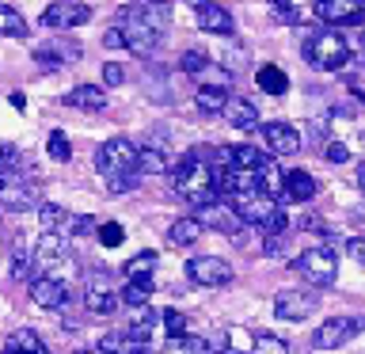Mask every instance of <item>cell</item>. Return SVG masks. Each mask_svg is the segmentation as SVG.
Instances as JSON below:
<instances>
[{
	"instance_id": "cell-11",
	"label": "cell",
	"mask_w": 365,
	"mask_h": 354,
	"mask_svg": "<svg viewBox=\"0 0 365 354\" xmlns=\"http://www.w3.org/2000/svg\"><path fill=\"white\" fill-rule=\"evenodd\" d=\"M319 308V297L312 290H282L274 297V316L278 320H308Z\"/></svg>"
},
{
	"instance_id": "cell-8",
	"label": "cell",
	"mask_w": 365,
	"mask_h": 354,
	"mask_svg": "<svg viewBox=\"0 0 365 354\" xmlns=\"http://www.w3.org/2000/svg\"><path fill=\"white\" fill-rule=\"evenodd\" d=\"M31 259H34V267H38V274H53V278H65L61 267L68 263V248H65L61 233H42V236H38V244H34V251H31ZM65 282H68V278H65Z\"/></svg>"
},
{
	"instance_id": "cell-40",
	"label": "cell",
	"mask_w": 365,
	"mask_h": 354,
	"mask_svg": "<svg viewBox=\"0 0 365 354\" xmlns=\"http://www.w3.org/2000/svg\"><path fill=\"white\" fill-rule=\"evenodd\" d=\"M103 183H107L110 194H130L137 183H141V171H130V176H110V179H103Z\"/></svg>"
},
{
	"instance_id": "cell-25",
	"label": "cell",
	"mask_w": 365,
	"mask_h": 354,
	"mask_svg": "<svg viewBox=\"0 0 365 354\" xmlns=\"http://www.w3.org/2000/svg\"><path fill=\"white\" fill-rule=\"evenodd\" d=\"M38 225H42V233H61V228L73 225V213H68L65 206L38 202Z\"/></svg>"
},
{
	"instance_id": "cell-4",
	"label": "cell",
	"mask_w": 365,
	"mask_h": 354,
	"mask_svg": "<svg viewBox=\"0 0 365 354\" xmlns=\"http://www.w3.org/2000/svg\"><path fill=\"white\" fill-rule=\"evenodd\" d=\"M137 153H141V145H133L130 137H110V141H103L96 148L99 176L110 179V176H130V171H137Z\"/></svg>"
},
{
	"instance_id": "cell-16",
	"label": "cell",
	"mask_w": 365,
	"mask_h": 354,
	"mask_svg": "<svg viewBox=\"0 0 365 354\" xmlns=\"http://www.w3.org/2000/svg\"><path fill=\"white\" fill-rule=\"evenodd\" d=\"M31 301L38 308H61L68 301V282L53 278V274H38V278L31 282Z\"/></svg>"
},
{
	"instance_id": "cell-7",
	"label": "cell",
	"mask_w": 365,
	"mask_h": 354,
	"mask_svg": "<svg viewBox=\"0 0 365 354\" xmlns=\"http://www.w3.org/2000/svg\"><path fill=\"white\" fill-rule=\"evenodd\" d=\"M358 331H365L361 316H331V320H324V324L316 328L312 347L316 350H335V347H342V343H350Z\"/></svg>"
},
{
	"instance_id": "cell-31",
	"label": "cell",
	"mask_w": 365,
	"mask_h": 354,
	"mask_svg": "<svg viewBox=\"0 0 365 354\" xmlns=\"http://www.w3.org/2000/svg\"><path fill=\"white\" fill-rule=\"evenodd\" d=\"M0 34H4V39H23V34H27V19H23L16 8L0 4Z\"/></svg>"
},
{
	"instance_id": "cell-44",
	"label": "cell",
	"mask_w": 365,
	"mask_h": 354,
	"mask_svg": "<svg viewBox=\"0 0 365 354\" xmlns=\"http://www.w3.org/2000/svg\"><path fill=\"white\" fill-rule=\"evenodd\" d=\"M285 240H289V233H270V236H262V251H267V256H285Z\"/></svg>"
},
{
	"instance_id": "cell-34",
	"label": "cell",
	"mask_w": 365,
	"mask_h": 354,
	"mask_svg": "<svg viewBox=\"0 0 365 354\" xmlns=\"http://www.w3.org/2000/svg\"><path fill=\"white\" fill-rule=\"evenodd\" d=\"M179 69L187 76H202L205 69H210V54H205V50H187V54L179 57Z\"/></svg>"
},
{
	"instance_id": "cell-6",
	"label": "cell",
	"mask_w": 365,
	"mask_h": 354,
	"mask_svg": "<svg viewBox=\"0 0 365 354\" xmlns=\"http://www.w3.org/2000/svg\"><path fill=\"white\" fill-rule=\"evenodd\" d=\"M0 206L4 210H31L38 206V187L16 168H0Z\"/></svg>"
},
{
	"instance_id": "cell-47",
	"label": "cell",
	"mask_w": 365,
	"mask_h": 354,
	"mask_svg": "<svg viewBox=\"0 0 365 354\" xmlns=\"http://www.w3.org/2000/svg\"><path fill=\"white\" fill-rule=\"evenodd\" d=\"M103 46H107V50H125L122 27H107V31H103Z\"/></svg>"
},
{
	"instance_id": "cell-2",
	"label": "cell",
	"mask_w": 365,
	"mask_h": 354,
	"mask_svg": "<svg viewBox=\"0 0 365 354\" xmlns=\"http://www.w3.org/2000/svg\"><path fill=\"white\" fill-rule=\"evenodd\" d=\"M304 61L312 65V69H324V73H335V69H342L350 61V42L342 39V34L335 27H324V31H312L304 39Z\"/></svg>"
},
{
	"instance_id": "cell-26",
	"label": "cell",
	"mask_w": 365,
	"mask_h": 354,
	"mask_svg": "<svg viewBox=\"0 0 365 354\" xmlns=\"http://www.w3.org/2000/svg\"><path fill=\"white\" fill-rule=\"evenodd\" d=\"M255 84L267 91V96H285V91H289V76H285L278 65H259Z\"/></svg>"
},
{
	"instance_id": "cell-41",
	"label": "cell",
	"mask_w": 365,
	"mask_h": 354,
	"mask_svg": "<svg viewBox=\"0 0 365 354\" xmlns=\"http://www.w3.org/2000/svg\"><path fill=\"white\" fill-rule=\"evenodd\" d=\"M50 46L61 54L65 65H68V61H80V54H84V50H80V42H73V39H50Z\"/></svg>"
},
{
	"instance_id": "cell-32",
	"label": "cell",
	"mask_w": 365,
	"mask_h": 354,
	"mask_svg": "<svg viewBox=\"0 0 365 354\" xmlns=\"http://www.w3.org/2000/svg\"><path fill=\"white\" fill-rule=\"evenodd\" d=\"M210 350V343L198 339V335H175V339H168V354H205Z\"/></svg>"
},
{
	"instance_id": "cell-37",
	"label": "cell",
	"mask_w": 365,
	"mask_h": 354,
	"mask_svg": "<svg viewBox=\"0 0 365 354\" xmlns=\"http://www.w3.org/2000/svg\"><path fill=\"white\" fill-rule=\"evenodd\" d=\"M160 328L168 331V339L187 335V316H182L179 308H168V313H160Z\"/></svg>"
},
{
	"instance_id": "cell-28",
	"label": "cell",
	"mask_w": 365,
	"mask_h": 354,
	"mask_svg": "<svg viewBox=\"0 0 365 354\" xmlns=\"http://www.w3.org/2000/svg\"><path fill=\"white\" fill-rule=\"evenodd\" d=\"M118 297H122V305H130V308H145L148 297H153V278H130Z\"/></svg>"
},
{
	"instance_id": "cell-36",
	"label": "cell",
	"mask_w": 365,
	"mask_h": 354,
	"mask_svg": "<svg viewBox=\"0 0 365 354\" xmlns=\"http://www.w3.org/2000/svg\"><path fill=\"white\" fill-rule=\"evenodd\" d=\"M46 153H50L57 164H65V160L73 156V145H68V137H65L61 130H53L50 137H46Z\"/></svg>"
},
{
	"instance_id": "cell-51",
	"label": "cell",
	"mask_w": 365,
	"mask_h": 354,
	"mask_svg": "<svg viewBox=\"0 0 365 354\" xmlns=\"http://www.w3.org/2000/svg\"><path fill=\"white\" fill-rule=\"evenodd\" d=\"M11 107H16V111H23V107H27V99H23V91H11Z\"/></svg>"
},
{
	"instance_id": "cell-13",
	"label": "cell",
	"mask_w": 365,
	"mask_h": 354,
	"mask_svg": "<svg viewBox=\"0 0 365 354\" xmlns=\"http://www.w3.org/2000/svg\"><path fill=\"white\" fill-rule=\"evenodd\" d=\"M88 19H91V8L73 4V0H57V4H46L42 11V27H50V31H73Z\"/></svg>"
},
{
	"instance_id": "cell-42",
	"label": "cell",
	"mask_w": 365,
	"mask_h": 354,
	"mask_svg": "<svg viewBox=\"0 0 365 354\" xmlns=\"http://www.w3.org/2000/svg\"><path fill=\"white\" fill-rule=\"evenodd\" d=\"M31 256H27V251H23V248H16V251H11V278H27V270H31Z\"/></svg>"
},
{
	"instance_id": "cell-50",
	"label": "cell",
	"mask_w": 365,
	"mask_h": 354,
	"mask_svg": "<svg viewBox=\"0 0 365 354\" xmlns=\"http://www.w3.org/2000/svg\"><path fill=\"white\" fill-rule=\"evenodd\" d=\"M301 228H308V233H327V225H324V217H304Z\"/></svg>"
},
{
	"instance_id": "cell-17",
	"label": "cell",
	"mask_w": 365,
	"mask_h": 354,
	"mask_svg": "<svg viewBox=\"0 0 365 354\" xmlns=\"http://www.w3.org/2000/svg\"><path fill=\"white\" fill-rule=\"evenodd\" d=\"M221 118L228 126H236V130H259V107L247 96H228Z\"/></svg>"
},
{
	"instance_id": "cell-24",
	"label": "cell",
	"mask_w": 365,
	"mask_h": 354,
	"mask_svg": "<svg viewBox=\"0 0 365 354\" xmlns=\"http://www.w3.org/2000/svg\"><path fill=\"white\" fill-rule=\"evenodd\" d=\"M168 153L156 145H141V153H137V171L141 176H168Z\"/></svg>"
},
{
	"instance_id": "cell-10",
	"label": "cell",
	"mask_w": 365,
	"mask_h": 354,
	"mask_svg": "<svg viewBox=\"0 0 365 354\" xmlns=\"http://www.w3.org/2000/svg\"><path fill=\"white\" fill-rule=\"evenodd\" d=\"M194 217H198L205 228L225 233V236H240V228H244V217L232 210V202H228V198H213V202L198 206V213H194Z\"/></svg>"
},
{
	"instance_id": "cell-52",
	"label": "cell",
	"mask_w": 365,
	"mask_h": 354,
	"mask_svg": "<svg viewBox=\"0 0 365 354\" xmlns=\"http://www.w3.org/2000/svg\"><path fill=\"white\" fill-rule=\"evenodd\" d=\"M73 354H99V347L96 350H73Z\"/></svg>"
},
{
	"instance_id": "cell-22",
	"label": "cell",
	"mask_w": 365,
	"mask_h": 354,
	"mask_svg": "<svg viewBox=\"0 0 365 354\" xmlns=\"http://www.w3.org/2000/svg\"><path fill=\"white\" fill-rule=\"evenodd\" d=\"M202 233H205V225L198 221V217H179V221H171V228H168V244L187 248V244H194Z\"/></svg>"
},
{
	"instance_id": "cell-43",
	"label": "cell",
	"mask_w": 365,
	"mask_h": 354,
	"mask_svg": "<svg viewBox=\"0 0 365 354\" xmlns=\"http://www.w3.org/2000/svg\"><path fill=\"white\" fill-rule=\"evenodd\" d=\"M103 84H107V88L125 84V69H122L118 61H107V65H103Z\"/></svg>"
},
{
	"instance_id": "cell-48",
	"label": "cell",
	"mask_w": 365,
	"mask_h": 354,
	"mask_svg": "<svg viewBox=\"0 0 365 354\" xmlns=\"http://www.w3.org/2000/svg\"><path fill=\"white\" fill-rule=\"evenodd\" d=\"M346 251H350V259H358L361 267H365V236H354V240H346Z\"/></svg>"
},
{
	"instance_id": "cell-19",
	"label": "cell",
	"mask_w": 365,
	"mask_h": 354,
	"mask_svg": "<svg viewBox=\"0 0 365 354\" xmlns=\"http://www.w3.org/2000/svg\"><path fill=\"white\" fill-rule=\"evenodd\" d=\"M285 202H312L316 198V179L308 176L304 168H293L285 171V191H282Z\"/></svg>"
},
{
	"instance_id": "cell-21",
	"label": "cell",
	"mask_w": 365,
	"mask_h": 354,
	"mask_svg": "<svg viewBox=\"0 0 365 354\" xmlns=\"http://www.w3.org/2000/svg\"><path fill=\"white\" fill-rule=\"evenodd\" d=\"M118 301H122V297H118V293H110V285H103L99 278L91 282V285H88V293H84V305H88L96 316H110L114 308H118Z\"/></svg>"
},
{
	"instance_id": "cell-54",
	"label": "cell",
	"mask_w": 365,
	"mask_h": 354,
	"mask_svg": "<svg viewBox=\"0 0 365 354\" xmlns=\"http://www.w3.org/2000/svg\"><path fill=\"white\" fill-rule=\"evenodd\" d=\"M361 187H365V168H361Z\"/></svg>"
},
{
	"instance_id": "cell-45",
	"label": "cell",
	"mask_w": 365,
	"mask_h": 354,
	"mask_svg": "<svg viewBox=\"0 0 365 354\" xmlns=\"http://www.w3.org/2000/svg\"><path fill=\"white\" fill-rule=\"evenodd\" d=\"M324 156L331 160V164H346V160H350V148L342 145V141H327V148H324Z\"/></svg>"
},
{
	"instance_id": "cell-23",
	"label": "cell",
	"mask_w": 365,
	"mask_h": 354,
	"mask_svg": "<svg viewBox=\"0 0 365 354\" xmlns=\"http://www.w3.org/2000/svg\"><path fill=\"white\" fill-rule=\"evenodd\" d=\"M228 96H232V91H228L225 84H202L198 96H194V107L205 111V114H221L225 103H228Z\"/></svg>"
},
{
	"instance_id": "cell-38",
	"label": "cell",
	"mask_w": 365,
	"mask_h": 354,
	"mask_svg": "<svg viewBox=\"0 0 365 354\" xmlns=\"http://www.w3.org/2000/svg\"><path fill=\"white\" fill-rule=\"evenodd\" d=\"M34 61H38V69H46V73H57V69L65 65L61 54H57L50 42H46V46H34Z\"/></svg>"
},
{
	"instance_id": "cell-14",
	"label": "cell",
	"mask_w": 365,
	"mask_h": 354,
	"mask_svg": "<svg viewBox=\"0 0 365 354\" xmlns=\"http://www.w3.org/2000/svg\"><path fill=\"white\" fill-rule=\"evenodd\" d=\"M259 137H262V145H267L274 156L301 153V133H297V126H289V122H267V126H259Z\"/></svg>"
},
{
	"instance_id": "cell-46",
	"label": "cell",
	"mask_w": 365,
	"mask_h": 354,
	"mask_svg": "<svg viewBox=\"0 0 365 354\" xmlns=\"http://www.w3.org/2000/svg\"><path fill=\"white\" fill-rule=\"evenodd\" d=\"M96 217H88V213H80V217H73V225H68V233H76V236H88V233H96Z\"/></svg>"
},
{
	"instance_id": "cell-27",
	"label": "cell",
	"mask_w": 365,
	"mask_h": 354,
	"mask_svg": "<svg viewBox=\"0 0 365 354\" xmlns=\"http://www.w3.org/2000/svg\"><path fill=\"white\" fill-rule=\"evenodd\" d=\"M99 354H148V347L145 343H137V339H130V335H103L99 339Z\"/></svg>"
},
{
	"instance_id": "cell-20",
	"label": "cell",
	"mask_w": 365,
	"mask_h": 354,
	"mask_svg": "<svg viewBox=\"0 0 365 354\" xmlns=\"http://www.w3.org/2000/svg\"><path fill=\"white\" fill-rule=\"evenodd\" d=\"M65 103H68V107H76V111H103V107H107V91H103L99 84H76L65 96Z\"/></svg>"
},
{
	"instance_id": "cell-9",
	"label": "cell",
	"mask_w": 365,
	"mask_h": 354,
	"mask_svg": "<svg viewBox=\"0 0 365 354\" xmlns=\"http://www.w3.org/2000/svg\"><path fill=\"white\" fill-rule=\"evenodd\" d=\"M187 278L217 290V285H228L236 274H232V263L221 256H194V259H187Z\"/></svg>"
},
{
	"instance_id": "cell-39",
	"label": "cell",
	"mask_w": 365,
	"mask_h": 354,
	"mask_svg": "<svg viewBox=\"0 0 365 354\" xmlns=\"http://www.w3.org/2000/svg\"><path fill=\"white\" fill-rule=\"evenodd\" d=\"M96 236H99V244H103V248H118L122 240H125V233H122V225H118V221L99 225V228H96Z\"/></svg>"
},
{
	"instance_id": "cell-29",
	"label": "cell",
	"mask_w": 365,
	"mask_h": 354,
	"mask_svg": "<svg viewBox=\"0 0 365 354\" xmlns=\"http://www.w3.org/2000/svg\"><path fill=\"white\" fill-rule=\"evenodd\" d=\"M141 16L164 34L171 27V0H141Z\"/></svg>"
},
{
	"instance_id": "cell-5",
	"label": "cell",
	"mask_w": 365,
	"mask_h": 354,
	"mask_svg": "<svg viewBox=\"0 0 365 354\" xmlns=\"http://www.w3.org/2000/svg\"><path fill=\"white\" fill-rule=\"evenodd\" d=\"M293 267H297V274H301L308 285H319V290L339 278V259H335V251H331L327 244L301 251V256L293 259Z\"/></svg>"
},
{
	"instance_id": "cell-53",
	"label": "cell",
	"mask_w": 365,
	"mask_h": 354,
	"mask_svg": "<svg viewBox=\"0 0 365 354\" xmlns=\"http://www.w3.org/2000/svg\"><path fill=\"white\" fill-rule=\"evenodd\" d=\"M270 4H289V0H270Z\"/></svg>"
},
{
	"instance_id": "cell-33",
	"label": "cell",
	"mask_w": 365,
	"mask_h": 354,
	"mask_svg": "<svg viewBox=\"0 0 365 354\" xmlns=\"http://www.w3.org/2000/svg\"><path fill=\"white\" fill-rule=\"evenodd\" d=\"M251 354H289V343L270 335V331H259V335L251 339Z\"/></svg>"
},
{
	"instance_id": "cell-1",
	"label": "cell",
	"mask_w": 365,
	"mask_h": 354,
	"mask_svg": "<svg viewBox=\"0 0 365 354\" xmlns=\"http://www.w3.org/2000/svg\"><path fill=\"white\" fill-rule=\"evenodd\" d=\"M171 187H175L179 198H187V202H194V206H205V202L217 198L213 168L198 156V148H194V153H187L175 168H171Z\"/></svg>"
},
{
	"instance_id": "cell-35",
	"label": "cell",
	"mask_w": 365,
	"mask_h": 354,
	"mask_svg": "<svg viewBox=\"0 0 365 354\" xmlns=\"http://www.w3.org/2000/svg\"><path fill=\"white\" fill-rule=\"evenodd\" d=\"M153 267H156V251H137V256L125 263V274H130V278H148Z\"/></svg>"
},
{
	"instance_id": "cell-12",
	"label": "cell",
	"mask_w": 365,
	"mask_h": 354,
	"mask_svg": "<svg viewBox=\"0 0 365 354\" xmlns=\"http://www.w3.org/2000/svg\"><path fill=\"white\" fill-rule=\"evenodd\" d=\"M316 16L327 27H358L365 19V4L361 0H316Z\"/></svg>"
},
{
	"instance_id": "cell-49",
	"label": "cell",
	"mask_w": 365,
	"mask_h": 354,
	"mask_svg": "<svg viewBox=\"0 0 365 354\" xmlns=\"http://www.w3.org/2000/svg\"><path fill=\"white\" fill-rule=\"evenodd\" d=\"M16 145H8V141H0V168H4V164H16Z\"/></svg>"
},
{
	"instance_id": "cell-30",
	"label": "cell",
	"mask_w": 365,
	"mask_h": 354,
	"mask_svg": "<svg viewBox=\"0 0 365 354\" xmlns=\"http://www.w3.org/2000/svg\"><path fill=\"white\" fill-rule=\"evenodd\" d=\"M156 324H160V316L153 313V308H137V316L130 320V331H125V335L137 339V343H148V335L156 331Z\"/></svg>"
},
{
	"instance_id": "cell-18",
	"label": "cell",
	"mask_w": 365,
	"mask_h": 354,
	"mask_svg": "<svg viewBox=\"0 0 365 354\" xmlns=\"http://www.w3.org/2000/svg\"><path fill=\"white\" fill-rule=\"evenodd\" d=\"M217 156H221V164H232L240 171H262L270 164V156L259 153L255 145H232V148H221Z\"/></svg>"
},
{
	"instance_id": "cell-15",
	"label": "cell",
	"mask_w": 365,
	"mask_h": 354,
	"mask_svg": "<svg viewBox=\"0 0 365 354\" xmlns=\"http://www.w3.org/2000/svg\"><path fill=\"white\" fill-rule=\"evenodd\" d=\"M190 8H194V19H198V27L205 34H232V16L217 0H190Z\"/></svg>"
},
{
	"instance_id": "cell-3",
	"label": "cell",
	"mask_w": 365,
	"mask_h": 354,
	"mask_svg": "<svg viewBox=\"0 0 365 354\" xmlns=\"http://www.w3.org/2000/svg\"><path fill=\"white\" fill-rule=\"evenodd\" d=\"M114 27H122V39H125V50L130 54H137V57H148L160 46V34L153 23H148L145 16H141V4H130V8H122L118 11V23Z\"/></svg>"
}]
</instances>
